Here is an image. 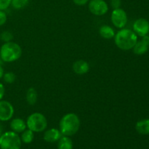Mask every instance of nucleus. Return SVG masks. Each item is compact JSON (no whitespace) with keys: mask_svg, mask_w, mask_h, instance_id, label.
I'll return each instance as SVG.
<instances>
[{"mask_svg":"<svg viewBox=\"0 0 149 149\" xmlns=\"http://www.w3.org/2000/svg\"><path fill=\"white\" fill-rule=\"evenodd\" d=\"M26 126L33 132H42L47 127V120L44 114L35 112L27 118Z\"/></svg>","mask_w":149,"mask_h":149,"instance_id":"20e7f679","label":"nucleus"},{"mask_svg":"<svg viewBox=\"0 0 149 149\" xmlns=\"http://www.w3.org/2000/svg\"><path fill=\"white\" fill-rule=\"evenodd\" d=\"M114 42L118 48L122 50L132 49L138 42V36L132 30L122 29L114 36Z\"/></svg>","mask_w":149,"mask_h":149,"instance_id":"f03ea898","label":"nucleus"},{"mask_svg":"<svg viewBox=\"0 0 149 149\" xmlns=\"http://www.w3.org/2000/svg\"><path fill=\"white\" fill-rule=\"evenodd\" d=\"M0 39L4 42H12V40L13 39V35L9 31H4L2 33H0Z\"/></svg>","mask_w":149,"mask_h":149,"instance_id":"aec40b11","label":"nucleus"},{"mask_svg":"<svg viewBox=\"0 0 149 149\" xmlns=\"http://www.w3.org/2000/svg\"><path fill=\"white\" fill-rule=\"evenodd\" d=\"M26 99L27 103L31 106H33L36 103L38 100V93L33 87H30L26 92Z\"/></svg>","mask_w":149,"mask_h":149,"instance_id":"dca6fc26","label":"nucleus"},{"mask_svg":"<svg viewBox=\"0 0 149 149\" xmlns=\"http://www.w3.org/2000/svg\"><path fill=\"white\" fill-rule=\"evenodd\" d=\"M111 20L115 27L119 29H124L127 23V15L121 7L114 9L111 15Z\"/></svg>","mask_w":149,"mask_h":149,"instance_id":"423d86ee","label":"nucleus"},{"mask_svg":"<svg viewBox=\"0 0 149 149\" xmlns=\"http://www.w3.org/2000/svg\"><path fill=\"white\" fill-rule=\"evenodd\" d=\"M149 49V36L146 35L143 36L142 39L138 41L132 48L133 52L135 55H142L146 53Z\"/></svg>","mask_w":149,"mask_h":149,"instance_id":"9d476101","label":"nucleus"},{"mask_svg":"<svg viewBox=\"0 0 149 149\" xmlns=\"http://www.w3.org/2000/svg\"><path fill=\"white\" fill-rule=\"evenodd\" d=\"M73 2L77 6H84L89 2V0H73Z\"/></svg>","mask_w":149,"mask_h":149,"instance_id":"393cba45","label":"nucleus"},{"mask_svg":"<svg viewBox=\"0 0 149 149\" xmlns=\"http://www.w3.org/2000/svg\"><path fill=\"white\" fill-rule=\"evenodd\" d=\"M135 130L141 135H149V119L138 121L135 125Z\"/></svg>","mask_w":149,"mask_h":149,"instance_id":"4468645a","label":"nucleus"},{"mask_svg":"<svg viewBox=\"0 0 149 149\" xmlns=\"http://www.w3.org/2000/svg\"><path fill=\"white\" fill-rule=\"evenodd\" d=\"M3 79H4V81L6 83H7V84H12V83H13L15 81L16 76L13 72H7L5 74H4Z\"/></svg>","mask_w":149,"mask_h":149,"instance_id":"412c9836","label":"nucleus"},{"mask_svg":"<svg viewBox=\"0 0 149 149\" xmlns=\"http://www.w3.org/2000/svg\"><path fill=\"white\" fill-rule=\"evenodd\" d=\"M12 0H0V10H5L11 4Z\"/></svg>","mask_w":149,"mask_h":149,"instance_id":"4be33fe9","label":"nucleus"},{"mask_svg":"<svg viewBox=\"0 0 149 149\" xmlns=\"http://www.w3.org/2000/svg\"><path fill=\"white\" fill-rule=\"evenodd\" d=\"M10 128L12 131L16 133H22L25 130H26V122L20 118H15L10 122Z\"/></svg>","mask_w":149,"mask_h":149,"instance_id":"ddd939ff","label":"nucleus"},{"mask_svg":"<svg viewBox=\"0 0 149 149\" xmlns=\"http://www.w3.org/2000/svg\"><path fill=\"white\" fill-rule=\"evenodd\" d=\"M21 55V47L15 42H5L0 48V58L5 63L15 62Z\"/></svg>","mask_w":149,"mask_h":149,"instance_id":"7ed1b4c3","label":"nucleus"},{"mask_svg":"<svg viewBox=\"0 0 149 149\" xmlns=\"http://www.w3.org/2000/svg\"><path fill=\"white\" fill-rule=\"evenodd\" d=\"M7 20V14L3 10H0V26H3L6 23Z\"/></svg>","mask_w":149,"mask_h":149,"instance_id":"5701e85b","label":"nucleus"},{"mask_svg":"<svg viewBox=\"0 0 149 149\" xmlns=\"http://www.w3.org/2000/svg\"><path fill=\"white\" fill-rule=\"evenodd\" d=\"M3 133V127H2V125L0 123V136L1 135V134Z\"/></svg>","mask_w":149,"mask_h":149,"instance_id":"cd10ccee","label":"nucleus"},{"mask_svg":"<svg viewBox=\"0 0 149 149\" xmlns=\"http://www.w3.org/2000/svg\"><path fill=\"white\" fill-rule=\"evenodd\" d=\"M80 125L81 122L78 115L74 113H68L60 121V131L63 136H73L79 131Z\"/></svg>","mask_w":149,"mask_h":149,"instance_id":"f257e3e1","label":"nucleus"},{"mask_svg":"<svg viewBox=\"0 0 149 149\" xmlns=\"http://www.w3.org/2000/svg\"><path fill=\"white\" fill-rule=\"evenodd\" d=\"M4 92H5V89H4V85L0 82V100L3 98L4 95Z\"/></svg>","mask_w":149,"mask_h":149,"instance_id":"a878e982","label":"nucleus"},{"mask_svg":"<svg viewBox=\"0 0 149 149\" xmlns=\"http://www.w3.org/2000/svg\"><path fill=\"white\" fill-rule=\"evenodd\" d=\"M14 107L7 100H0V122L10 120L14 115Z\"/></svg>","mask_w":149,"mask_h":149,"instance_id":"6e6552de","label":"nucleus"},{"mask_svg":"<svg viewBox=\"0 0 149 149\" xmlns=\"http://www.w3.org/2000/svg\"><path fill=\"white\" fill-rule=\"evenodd\" d=\"M72 68L76 74L84 75V74H87L90 70V65L87 61H84V60H79L74 63Z\"/></svg>","mask_w":149,"mask_h":149,"instance_id":"9b49d317","label":"nucleus"},{"mask_svg":"<svg viewBox=\"0 0 149 149\" xmlns=\"http://www.w3.org/2000/svg\"><path fill=\"white\" fill-rule=\"evenodd\" d=\"M73 147H74L73 141L69 137H61L59 141H58V149H73Z\"/></svg>","mask_w":149,"mask_h":149,"instance_id":"f3484780","label":"nucleus"},{"mask_svg":"<svg viewBox=\"0 0 149 149\" xmlns=\"http://www.w3.org/2000/svg\"><path fill=\"white\" fill-rule=\"evenodd\" d=\"M33 138H34V134H33V132L29 129L25 130L22 132V135L21 136H20V139H21L22 142H23L24 143L26 144L31 143L33 141Z\"/></svg>","mask_w":149,"mask_h":149,"instance_id":"a211bd4d","label":"nucleus"},{"mask_svg":"<svg viewBox=\"0 0 149 149\" xmlns=\"http://www.w3.org/2000/svg\"><path fill=\"white\" fill-rule=\"evenodd\" d=\"M88 8L90 13L94 15L102 16L109 11V4L105 0H90Z\"/></svg>","mask_w":149,"mask_h":149,"instance_id":"0eeeda50","label":"nucleus"},{"mask_svg":"<svg viewBox=\"0 0 149 149\" xmlns=\"http://www.w3.org/2000/svg\"><path fill=\"white\" fill-rule=\"evenodd\" d=\"M132 28L137 36L143 37L149 33V22L145 18H139L134 22Z\"/></svg>","mask_w":149,"mask_h":149,"instance_id":"1a4fd4ad","label":"nucleus"},{"mask_svg":"<svg viewBox=\"0 0 149 149\" xmlns=\"http://www.w3.org/2000/svg\"><path fill=\"white\" fill-rule=\"evenodd\" d=\"M29 0H12L11 5L16 10L23 9L29 4Z\"/></svg>","mask_w":149,"mask_h":149,"instance_id":"6ab92c4d","label":"nucleus"},{"mask_svg":"<svg viewBox=\"0 0 149 149\" xmlns=\"http://www.w3.org/2000/svg\"><path fill=\"white\" fill-rule=\"evenodd\" d=\"M4 69H3V68L1 67V65H0V79H1V78H3V76H4Z\"/></svg>","mask_w":149,"mask_h":149,"instance_id":"bb28decb","label":"nucleus"},{"mask_svg":"<svg viewBox=\"0 0 149 149\" xmlns=\"http://www.w3.org/2000/svg\"><path fill=\"white\" fill-rule=\"evenodd\" d=\"M99 33H100V36L102 38L106 39H113L115 36V31L113 28L109 26H107V25L102 26L100 28Z\"/></svg>","mask_w":149,"mask_h":149,"instance_id":"2eb2a0df","label":"nucleus"},{"mask_svg":"<svg viewBox=\"0 0 149 149\" xmlns=\"http://www.w3.org/2000/svg\"><path fill=\"white\" fill-rule=\"evenodd\" d=\"M22 141L17 133L13 131H8L1 134L0 136L1 149H20Z\"/></svg>","mask_w":149,"mask_h":149,"instance_id":"39448f33","label":"nucleus"},{"mask_svg":"<svg viewBox=\"0 0 149 149\" xmlns=\"http://www.w3.org/2000/svg\"><path fill=\"white\" fill-rule=\"evenodd\" d=\"M110 4L113 10L114 9L120 8L121 4H122V1L121 0H111Z\"/></svg>","mask_w":149,"mask_h":149,"instance_id":"b1692460","label":"nucleus"},{"mask_svg":"<svg viewBox=\"0 0 149 149\" xmlns=\"http://www.w3.org/2000/svg\"><path fill=\"white\" fill-rule=\"evenodd\" d=\"M62 137L61 131L56 128H51L45 131L44 134V140L47 143H55L60 140Z\"/></svg>","mask_w":149,"mask_h":149,"instance_id":"f8f14e48","label":"nucleus"}]
</instances>
